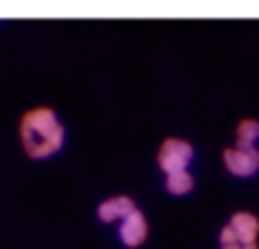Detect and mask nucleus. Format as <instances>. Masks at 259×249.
<instances>
[{"label": "nucleus", "mask_w": 259, "mask_h": 249, "mask_svg": "<svg viewBox=\"0 0 259 249\" xmlns=\"http://www.w3.org/2000/svg\"><path fill=\"white\" fill-rule=\"evenodd\" d=\"M194 144L179 136H169L159 144L156 151V166L164 176L169 174H179V171H189V166L194 161Z\"/></svg>", "instance_id": "3"}, {"label": "nucleus", "mask_w": 259, "mask_h": 249, "mask_svg": "<svg viewBox=\"0 0 259 249\" xmlns=\"http://www.w3.org/2000/svg\"><path fill=\"white\" fill-rule=\"evenodd\" d=\"M237 146H259V121L257 118H242L234 131Z\"/></svg>", "instance_id": "8"}, {"label": "nucleus", "mask_w": 259, "mask_h": 249, "mask_svg": "<svg viewBox=\"0 0 259 249\" xmlns=\"http://www.w3.org/2000/svg\"><path fill=\"white\" fill-rule=\"evenodd\" d=\"M196 186V179L191 171H179V174H169L164 176V189L171 194V196H186L191 194Z\"/></svg>", "instance_id": "7"}, {"label": "nucleus", "mask_w": 259, "mask_h": 249, "mask_svg": "<svg viewBox=\"0 0 259 249\" xmlns=\"http://www.w3.org/2000/svg\"><path fill=\"white\" fill-rule=\"evenodd\" d=\"M222 164L224 169L237 176V179H249L259 174V146H227L222 151Z\"/></svg>", "instance_id": "4"}, {"label": "nucleus", "mask_w": 259, "mask_h": 249, "mask_svg": "<svg viewBox=\"0 0 259 249\" xmlns=\"http://www.w3.org/2000/svg\"><path fill=\"white\" fill-rule=\"evenodd\" d=\"M139 206H136V201L131 199V196H126V194H116V196H108V199H103L98 206H96V217H98V222L101 224H121L128 214H134Z\"/></svg>", "instance_id": "6"}, {"label": "nucleus", "mask_w": 259, "mask_h": 249, "mask_svg": "<svg viewBox=\"0 0 259 249\" xmlns=\"http://www.w3.org/2000/svg\"><path fill=\"white\" fill-rule=\"evenodd\" d=\"M18 139H20L25 156L43 161V159H53L56 154H61V149L66 146L68 131L61 116L56 113V108L35 106L20 116Z\"/></svg>", "instance_id": "1"}, {"label": "nucleus", "mask_w": 259, "mask_h": 249, "mask_svg": "<svg viewBox=\"0 0 259 249\" xmlns=\"http://www.w3.org/2000/svg\"><path fill=\"white\" fill-rule=\"evenodd\" d=\"M219 249H259V217L239 209L219 229Z\"/></svg>", "instance_id": "2"}, {"label": "nucleus", "mask_w": 259, "mask_h": 249, "mask_svg": "<svg viewBox=\"0 0 259 249\" xmlns=\"http://www.w3.org/2000/svg\"><path fill=\"white\" fill-rule=\"evenodd\" d=\"M116 234H118V242L126 249H139L149 239V219H146V214L141 209H136L134 214H128L118 224Z\"/></svg>", "instance_id": "5"}]
</instances>
